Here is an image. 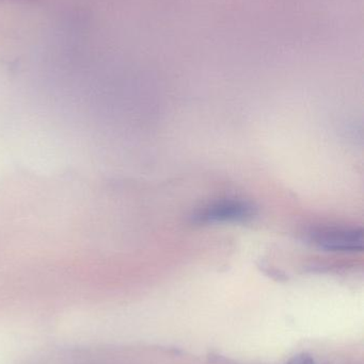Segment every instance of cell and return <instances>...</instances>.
Returning a JSON list of instances; mask_svg holds the SVG:
<instances>
[{
    "label": "cell",
    "mask_w": 364,
    "mask_h": 364,
    "mask_svg": "<svg viewBox=\"0 0 364 364\" xmlns=\"http://www.w3.org/2000/svg\"><path fill=\"white\" fill-rule=\"evenodd\" d=\"M288 364H316L313 357L307 353H301V354L295 355Z\"/></svg>",
    "instance_id": "3"
},
{
    "label": "cell",
    "mask_w": 364,
    "mask_h": 364,
    "mask_svg": "<svg viewBox=\"0 0 364 364\" xmlns=\"http://www.w3.org/2000/svg\"><path fill=\"white\" fill-rule=\"evenodd\" d=\"M258 215L256 205L239 198L219 199L199 209L190 216L196 225L241 224Z\"/></svg>",
    "instance_id": "2"
},
{
    "label": "cell",
    "mask_w": 364,
    "mask_h": 364,
    "mask_svg": "<svg viewBox=\"0 0 364 364\" xmlns=\"http://www.w3.org/2000/svg\"><path fill=\"white\" fill-rule=\"evenodd\" d=\"M303 241L325 252H360L363 250V231L345 227L316 226L306 229Z\"/></svg>",
    "instance_id": "1"
}]
</instances>
